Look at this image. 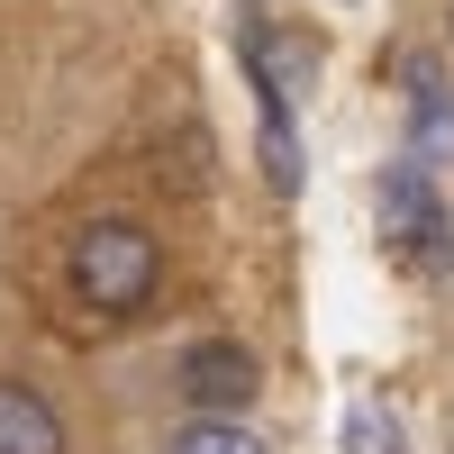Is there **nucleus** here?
<instances>
[{
  "instance_id": "nucleus-6",
  "label": "nucleus",
  "mask_w": 454,
  "mask_h": 454,
  "mask_svg": "<svg viewBox=\"0 0 454 454\" xmlns=\"http://www.w3.org/2000/svg\"><path fill=\"white\" fill-rule=\"evenodd\" d=\"M164 454H263L237 419H192V427H173L164 436Z\"/></svg>"
},
{
  "instance_id": "nucleus-3",
  "label": "nucleus",
  "mask_w": 454,
  "mask_h": 454,
  "mask_svg": "<svg viewBox=\"0 0 454 454\" xmlns=\"http://www.w3.org/2000/svg\"><path fill=\"white\" fill-rule=\"evenodd\" d=\"M173 382H182V400H192L200 419H237V409L254 400V382H263V372H254V355L237 346V336H209V346H192V355H182V372H173Z\"/></svg>"
},
{
  "instance_id": "nucleus-4",
  "label": "nucleus",
  "mask_w": 454,
  "mask_h": 454,
  "mask_svg": "<svg viewBox=\"0 0 454 454\" xmlns=\"http://www.w3.org/2000/svg\"><path fill=\"white\" fill-rule=\"evenodd\" d=\"M0 454H64V419L36 382H0Z\"/></svg>"
},
{
  "instance_id": "nucleus-2",
  "label": "nucleus",
  "mask_w": 454,
  "mask_h": 454,
  "mask_svg": "<svg viewBox=\"0 0 454 454\" xmlns=\"http://www.w3.org/2000/svg\"><path fill=\"white\" fill-rule=\"evenodd\" d=\"M382 237H391L409 263H445V254H454V227H445V209H436V192H427V164L382 173Z\"/></svg>"
},
{
  "instance_id": "nucleus-1",
  "label": "nucleus",
  "mask_w": 454,
  "mask_h": 454,
  "mask_svg": "<svg viewBox=\"0 0 454 454\" xmlns=\"http://www.w3.org/2000/svg\"><path fill=\"white\" fill-rule=\"evenodd\" d=\"M155 273H164V254H155V237H145L137 218H91L82 237H73V291H82L100 318H137L145 300H155Z\"/></svg>"
},
{
  "instance_id": "nucleus-5",
  "label": "nucleus",
  "mask_w": 454,
  "mask_h": 454,
  "mask_svg": "<svg viewBox=\"0 0 454 454\" xmlns=\"http://www.w3.org/2000/svg\"><path fill=\"white\" fill-rule=\"evenodd\" d=\"M409 100H419V164H427L436 145L454 137V109H445V82H436V64H409Z\"/></svg>"
},
{
  "instance_id": "nucleus-7",
  "label": "nucleus",
  "mask_w": 454,
  "mask_h": 454,
  "mask_svg": "<svg viewBox=\"0 0 454 454\" xmlns=\"http://www.w3.org/2000/svg\"><path fill=\"white\" fill-rule=\"evenodd\" d=\"M346 454H409V445H400V427L382 419V409H355L346 419Z\"/></svg>"
}]
</instances>
